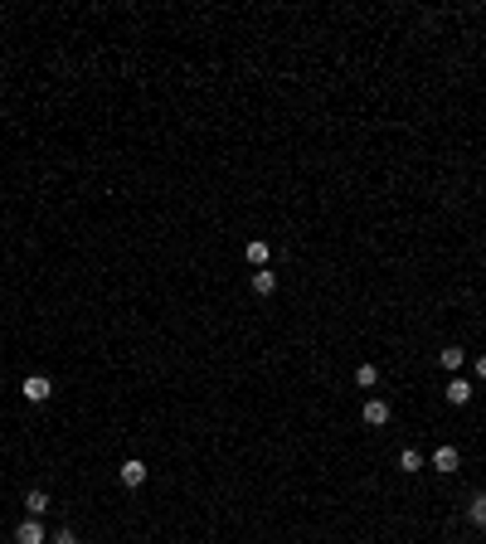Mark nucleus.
Returning a JSON list of instances; mask_svg holds the SVG:
<instances>
[{
	"mask_svg": "<svg viewBox=\"0 0 486 544\" xmlns=\"http://www.w3.org/2000/svg\"><path fill=\"white\" fill-rule=\"evenodd\" d=\"M433 466H438L443 476H453V471H457V447H448V442H443V447L433 452Z\"/></svg>",
	"mask_w": 486,
	"mask_h": 544,
	"instance_id": "7",
	"label": "nucleus"
},
{
	"mask_svg": "<svg viewBox=\"0 0 486 544\" xmlns=\"http://www.w3.org/2000/svg\"><path fill=\"white\" fill-rule=\"evenodd\" d=\"M243 258H248V263H253V268H268V258H272V248L263 244V239H253V244L243 248Z\"/></svg>",
	"mask_w": 486,
	"mask_h": 544,
	"instance_id": "9",
	"label": "nucleus"
},
{
	"mask_svg": "<svg viewBox=\"0 0 486 544\" xmlns=\"http://www.w3.org/2000/svg\"><path fill=\"white\" fill-rule=\"evenodd\" d=\"M360 418H365L370 428H384V423H389V404H384V399H365V404H360Z\"/></svg>",
	"mask_w": 486,
	"mask_h": 544,
	"instance_id": "4",
	"label": "nucleus"
},
{
	"mask_svg": "<svg viewBox=\"0 0 486 544\" xmlns=\"http://www.w3.org/2000/svg\"><path fill=\"white\" fill-rule=\"evenodd\" d=\"M20 394H25L29 404H49V394H54V384H49V375H29V380L20 384Z\"/></svg>",
	"mask_w": 486,
	"mask_h": 544,
	"instance_id": "1",
	"label": "nucleus"
},
{
	"mask_svg": "<svg viewBox=\"0 0 486 544\" xmlns=\"http://www.w3.org/2000/svg\"><path fill=\"white\" fill-rule=\"evenodd\" d=\"M418 466H423V457H418L413 447H404V452H399V471H418Z\"/></svg>",
	"mask_w": 486,
	"mask_h": 544,
	"instance_id": "13",
	"label": "nucleus"
},
{
	"mask_svg": "<svg viewBox=\"0 0 486 544\" xmlns=\"http://www.w3.org/2000/svg\"><path fill=\"white\" fill-rule=\"evenodd\" d=\"M117 481L127 491H136V486H146V462H136V457H127V462L117 466Z\"/></svg>",
	"mask_w": 486,
	"mask_h": 544,
	"instance_id": "3",
	"label": "nucleus"
},
{
	"mask_svg": "<svg viewBox=\"0 0 486 544\" xmlns=\"http://www.w3.org/2000/svg\"><path fill=\"white\" fill-rule=\"evenodd\" d=\"M15 544H49L44 520H20V525H15Z\"/></svg>",
	"mask_w": 486,
	"mask_h": 544,
	"instance_id": "2",
	"label": "nucleus"
},
{
	"mask_svg": "<svg viewBox=\"0 0 486 544\" xmlns=\"http://www.w3.org/2000/svg\"><path fill=\"white\" fill-rule=\"evenodd\" d=\"M477 380H486V355H477Z\"/></svg>",
	"mask_w": 486,
	"mask_h": 544,
	"instance_id": "15",
	"label": "nucleus"
},
{
	"mask_svg": "<svg viewBox=\"0 0 486 544\" xmlns=\"http://www.w3.org/2000/svg\"><path fill=\"white\" fill-rule=\"evenodd\" d=\"M49 544H78V535H73V530H54V540Z\"/></svg>",
	"mask_w": 486,
	"mask_h": 544,
	"instance_id": "14",
	"label": "nucleus"
},
{
	"mask_svg": "<svg viewBox=\"0 0 486 544\" xmlns=\"http://www.w3.org/2000/svg\"><path fill=\"white\" fill-rule=\"evenodd\" d=\"M438 360H443V370H453V375H457L462 365H467V355H462V350H457V345H448V350L438 355Z\"/></svg>",
	"mask_w": 486,
	"mask_h": 544,
	"instance_id": "11",
	"label": "nucleus"
},
{
	"mask_svg": "<svg viewBox=\"0 0 486 544\" xmlns=\"http://www.w3.org/2000/svg\"><path fill=\"white\" fill-rule=\"evenodd\" d=\"M355 384H360V389H375L379 370H375V365H355Z\"/></svg>",
	"mask_w": 486,
	"mask_h": 544,
	"instance_id": "12",
	"label": "nucleus"
},
{
	"mask_svg": "<svg viewBox=\"0 0 486 544\" xmlns=\"http://www.w3.org/2000/svg\"><path fill=\"white\" fill-rule=\"evenodd\" d=\"M253 292H258V297H272V292H277V272L258 268V272H253Z\"/></svg>",
	"mask_w": 486,
	"mask_h": 544,
	"instance_id": "10",
	"label": "nucleus"
},
{
	"mask_svg": "<svg viewBox=\"0 0 486 544\" xmlns=\"http://www.w3.org/2000/svg\"><path fill=\"white\" fill-rule=\"evenodd\" d=\"M25 511H29V520H44V516H49V491L34 486V491L25 496Z\"/></svg>",
	"mask_w": 486,
	"mask_h": 544,
	"instance_id": "6",
	"label": "nucleus"
},
{
	"mask_svg": "<svg viewBox=\"0 0 486 544\" xmlns=\"http://www.w3.org/2000/svg\"><path fill=\"white\" fill-rule=\"evenodd\" d=\"M472 389H477V384L472 380H462V375H453V380H448V404H472Z\"/></svg>",
	"mask_w": 486,
	"mask_h": 544,
	"instance_id": "5",
	"label": "nucleus"
},
{
	"mask_svg": "<svg viewBox=\"0 0 486 544\" xmlns=\"http://www.w3.org/2000/svg\"><path fill=\"white\" fill-rule=\"evenodd\" d=\"M467 520H472L477 530H486V491H477V496L467 501Z\"/></svg>",
	"mask_w": 486,
	"mask_h": 544,
	"instance_id": "8",
	"label": "nucleus"
}]
</instances>
